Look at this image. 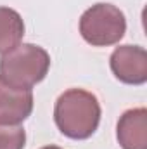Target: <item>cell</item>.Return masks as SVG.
Wrapping results in <instances>:
<instances>
[{
  "label": "cell",
  "mask_w": 147,
  "mask_h": 149,
  "mask_svg": "<svg viewBox=\"0 0 147 149\" xmlns=\"http://www.w3.org/2000/svg\"><path fill=\"white\" fill-rule=\"evenodd\" d=\"M54 120L61 134L74 141H83L99 127L101 104L92 92L69 88L59 95L54 108Z\"/></svg>",
  "instance_id": "cell-1"
},
{
  "label": "cell",
  "mask_w": 147,
  "mask_h": 149,
  "mask_svg": "<svg viewBox=\"0 0 147 149\" xmlns=\"http://www.w3.org/2000/svg\"><path fill=\"white\" fill-rule=\"evenodd\" d=\"M50 68L49 52L35 43H19L0 57V80L14 88L31 90Z\"/></svg>",
  "instance_id": "cell-2"
},
{
  "label": "cell",
  "mask_w": 147,
  "mask_h": 149,
  "mask_svg": "<svg viewBox=\"0 0 147 149\" xmlns=\"http://www.w3.org/2000/svg\"><path fill=\"white\" fill-rule=\"evenodd\" d=\"M126 31L125 14L112 3H95L80 17V33L94 47L118 43Z\"/></svg>",
  "instance_id": "cell-3"
},
{
  "label": "cell",
  "mask_w": 147,
  "mask_h": 149,
  "mask_svg": "<svg viewBox=\"0 0 147 149\" xmlns=\"http://www.w3.org/2000/svg\"><path fill=\"white\" fill-rule=\"evenodd\" d=\"M112 74L128 85H142L147 81V52L139 45H121L111 54Z\"/></svg>",
  "instance_id": "cell-4"
},
{
  "label": "cell",
  "mask_w": 147,
  "mask_h": 149,
  "mask_svg": "<svg viewBox=\"0 0 147 149\" xmlns=\"http://www.w3.org/2000/svg\"><path fill=\"white\" fill-rule=\"evenodd\" d=\"M33 111V92L0 80V125H19Z\"/></svg>",
  "instance_id": "cell-5"
},
{
  "label": "cell",
  "mask_w": 147,
  "mask_h": 149,
  "mask_svg": "<svg viewBox=\"0 0 147 149\" xmlns=\"http://www.w3.org/2000/svg\"><path fill=\"white\" fill-rule=\"evenodd\" d=\"M118 142L123 149H147L146 108L128 109L118 121Z\"/></svg>",
  "instance_id": "cell-6"
},
{
  "label": "cell",
  "mask_w": 147,
  "mask_h": 149,
  "mask_svg": "<svg viewBox=\"0 0 147 149\" xmlns=\"http://www.w3.org/2000/svg\"><path fill=\"white\" fill-rule=\"evenodd\" d=\"M24 37V23L17 10L0 7V54L14 49Z\"/></svg>",
  "instance_id": "cell-7"
},
{
  "label": "cell",
  "mask_w": 147,
  "mask_h": 149,
  "mask_svg": "<svg viewBox=\"0 0 147 149\" xmlns=\"http://www.w3.org/2000/svg\"><path fill=\"white\" fill-rule=\"evenodd\" d=\"M26 132L19 125H0V149H24Z\"/></svg>",
  "instance_id": "cell-8"
},
{
  "label": "cell",
  "mask_w": 147,
  "mask_h": 149,
  "mask_svg": "<svg viewBox=\"0 0 147 149\" xmlns=\"http://www.w3.org/2000/svg\"><path fill=\"white\" fill-rule=\"evenodd\" d=\"M42 149H61V148H57V146H45V148H42Z\"/></svg>",
  "instance_id": "cell-9"
}]
</instances>
